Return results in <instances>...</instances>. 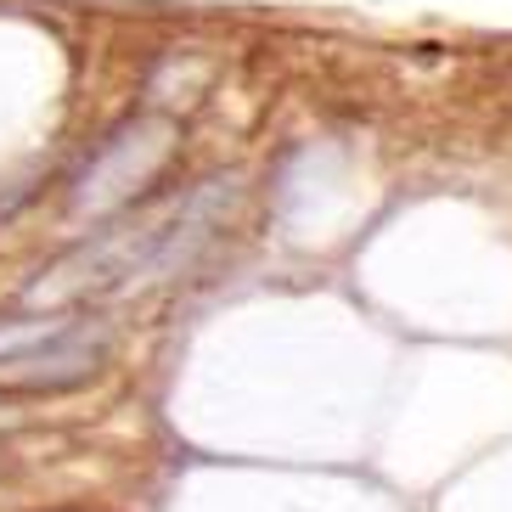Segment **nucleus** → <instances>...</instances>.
I'll return each instance as SVG.
<instances>
[{
    "label": "nucleus",
    "instance_id": "nucleus-1",
    "mask_svg": "<svg viewBox=\"0 0 512 512\" xmlns=\"http://www.w3.org/2000/svg\"><path fill=\"white\" fill-rule=\"evenodd\" d=\"M96 361H102V338L51 321L34 344L0 355V389H68L79 377H91Z\"/></svg>",
    "mask_w": 512,
    "mask_h": 512
}]
</instances>
